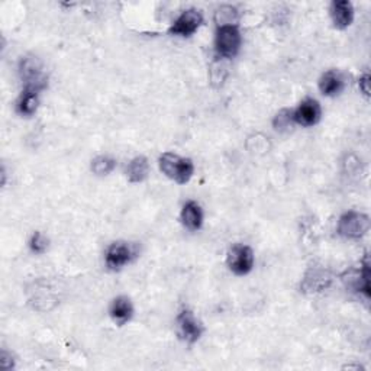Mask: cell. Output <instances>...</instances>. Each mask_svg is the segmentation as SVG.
Masks as SVG:
<instances>
[{
	"label": "cell",
	"mask_w": 371,
	"mask_h": 371,
	"mask_svg": "<svg viewBox=\"0 0 371 371\" xmlns=\"http://www.w3.org/2000/svg\"><path fill=\"white\" fill-rule=\"evenodd\" d=\"M179 335L184 343L190 345L196 344L203 334V325L200 322L190 309H183L176 318Z\"/></svg>",
	"instance_id": "obj_7"
},
{
	"label": "cell",
	"mask_w": 371,
	"mask_h": 371,
	"mask_svg": "<svg viewBox=\"0 0 371 371\" xmlns=\"http://www.w3.org/2000/svg\"><path fill=\"white\" fill-rule=\"evenodd\" d=\"M19 74L25 89L44 90L46 87V77L44 75L42 66L37 57H25L19 63Z\"/></svg>",
	"instance_id": "obj_8"
},
{
	"label": "cell",
	"mask_w": 371,
	"mask_h": 371,
	"mask_svg": "<svg viewBox=\"0 0 371 371\" xmlns=\"http://www.w3.org/2000/svg\"><path fill=\"white\" fill-rule=\"evenodd\" d=\"M371 221L368 215L357 210H348L339 216L336 232L345 239H360L370 230Z\"/></svg>",
	"instance_id": "obj_3"
},
{
	"label": "cell",
	"mask_w": 371,
	"mask_h": 371,
	"mask_svg": "<svg viewBox=\"0 0 371 371\" xmlns=\"http://www.w3.org/2000/svg\"><path fill=\"white\" fill-rule=\"evenodd\" d=\"M116 168V160L109 156H99L91 161V172L96 176H107Z\"/></svg>",
	"instance_id": "obj_18"
},
{
	"label": "cell",
	"mask_w": 371,
	"mask_h": 371,
	"mask_svg": "<svg viewBox=\"0 0 371 371\" xmlns=\"http://www.w3.org/2000/svg\"><path fill=\"white\" fill-rule=\"evenodd\" d=\"M332 283V275L328 270L322 267H311L309 269L300 283V289L303 293H319L327 290Z\"/></svg>",
	"instance_id": "obj_10"
},
{
	"label": "cell",
	"mask_w": 371,
	"mask_h": 371,
	"mask_svg": "<svg viewBox=\"0 0 371 371\" xmlns=\"http://www.w3.org/2000/svg\"><path fill=\"white\" fill-rule=\"evenodd\" d=\"M254 262H255L254 251L248 245L235 244L232 245L228 251L226 264L235 275L242 277L250 274L254 269Z\"/></svg>",
	"instance_id": "obj_4"
},
{
	"label": "cell",
	"mask_w": 371,
	"mask_h": 371,
	"mask_svg": "<svg viewBox=\"0 0 371 371\" xmlns=\"http://www.w3.org/2000/svg\"><path fill=\"white\" fill-rule=\"evenodd\" d=\"M180 221L183 226L189 230H199L203 225V210L194 200H189L183 205Z\"/></svg>",
	"instance_id": "obj_13"
},
{
	"label": "cell",
	"mask_w": 371,
	"mask_h": 371,
	"mask_svg": "<svg viewBox=\"0 0 371 371\" xmlns=\"http://www.w3.org/2000/svg\"><path fill=\"white\" fill-rule=\"evenodd\" d=\"M136 251L132 244L127 241H116L112 242L105 253V262L106 267L112 271H119L135 258Z\"/></svg>",
	"instance_id": "obj_5"
},
{
	"label": "cell",
	"mask_w": 371,
	"mask_h": 371,
	"mask_svg": "<svg viewBox=\"0 0 371 371\" xmlns=\"http://www.w3.org/2000/svg\"><path fill=\"white\" fill-rule=\"evenodd\" d=\"M242 44V37L237 24L234 25H218L215 34V51L219 58H234Z\"/></svg>",
	"instance_id": "obj_2"
},
{
	"label": "cell",
	"mask_w": 371,
	"mask_h": 371,
	"mask_svg": "<svg viewBox=\"0 0 371 371\" xmlns=\"http://www.w3.org/2000/svg\"><path fill=\"white\" fill-rule=\"evenodd\" d=\"M329 15L336 29H347L354 21V6L348 0H335L329 6Z\"/></svg>",
	"instance_id": "obj_11"
},
{
	"label": "cell",
	"mask_w": 371,
	"mask_h": 371,
	"mask_svg": "<svg viewBox=\"0 0 371 371\" xmlns=\"http://www.w3.org/2000/svg\"><path fill=\"white\" fill-rule=\"evenodd\" d=\"M203 24V15L197 9H186L181 12L180 17L170 26L168 33L173 37L180 38H190L194 35L199 28Z\"/></svg>",
	"instance_id": "obj_6"
},
{
	"label": "cell",
	"mask_w": 371,
	"mask_h": 371,
	"mask_svg": "<svg viewBox=\"0 0 371 371\" xmlns=\"http://www.w3.org/2000/svg\"><path fill=\"white\" fill-rule=\"evenodd\" d=\"M125 173L129 183L132 184L143 183L147 180L150 174V163L144 156H138L128 163Z\"/></svg>",
	"instance_id": "obj_16"
},
{
	"label": "cell",
	"mask_w": 371,
	"mask_h": 371,
	"mask_svg": "<svg viewBox=\"0 0 371 371\" xmlns=\"http://www.w3.org/2000/svg\"><path fill=\"white\" fill-rule=\"evenodd\" d=\"M29 248L34 254H44L46 248H48V239H46L39 230H37L29 239Z\"/></svg>",
	"instance_id": "obj_19"
},
{
	"label": "cell",
	"mask_w": 371,
	"mask_h": 371,
	"mask_svg": "<svg viewBox=\"0 0 371 371\" xmlns=\"http://www.w3.org/2000/svg\"><path fill=\"white\" fill-rule=\"evenodd\" d=\"M39 93L38 89H24L17 102V112L21 116H34L39 106Z\"/></svg>",
	"instance_id": "obj_15"
},
{
	"label": "cell",
	"mask_w": 371,
	"mask_h": 371,
	"mask_svg": "<svg viewBox=\"0 0 371 371\" xmlns=\"http://www.w3.org/2000/svg\"><path fill=\"white\" fill-rule=\"evenodd\" d=\"M359 87L361 90L363 95L365 98L370 96V74L368 73H364L363 77H360V80H359Z\"/></svg>",
	"instance_id": "obj_21"
},
{
	"label": "cell",
	"mask_w": 371,
	"mask_h": 371,
	"mask_svg": "<svg viewBox=\"0 0 371 371\" xmlns=\"http://www.w3.org/2000/svg\"><path fill=\"white\" fill-rule=\"evenodd\" d=\"M293 115L291 111L289 109H283L282 112H278L273 120V127L278 131H283L286 128H290V125H293Z\"/></svg>",
	"instance_id": "obj_20"
},
{
	"label": "cell",
	"mask_w": 371,
	"mask_h": 371,
	"mask_svg": "<svg viewBox=\"0 0 371 371\" xmlns=\"http://www.w3.org/2000/svg\"><path fill=\"white\" fill-rule=\"evenodd\" d=\"M291 115H293V122L298 123V125L305 127V128H311V127H315L316 123H319L322 118V109L316 99L306 98L299 103V106L295 111H291Z\"/></svg>",
	"instance_id": "obj_9"
},
{
	"label": "cell",
	"mask_w": 371,
	"mask_h": 371,
	"mask_svg": "<svg viewBox=\"0 0 371 371\" xmlns=\"http://www.w3.org/2000/svg\"><path fill=\"white\" fill-rule=\"evenodd\" d=\"M318 86L323 96L334 98V96H338L339 93L344 90L345 83H344V77L341 73L336 70H328L320 75Z\"/></svg>",
	"instance_id": "obj_12"
},
{
	"label": "cell",
	"mask_w": 371,
	"mask_h": 371,
	"mask_svg": "<svg viewBox=\"0 0 371 371\" xmlns=\"http://www.w3.org/2000/svg\"><path fill=\"white\" fill-rule=\"evenodd\" d=\"M352 289L370 299L371 296V286H370V262H368V255L365 254L364 261L361 264L360 273L352 278Z\"/></svg>",
	"instance_id": "obj_17"
},
{
	"label": "cell",
	"mask_w": 371,
	"mask_h": 371,
	"mask_svg": "<svg viewBox=\"0 0 371 371\" xmlns=\"http://www.w3.org/2000/svg\"><path fill=\"white\" fill-rule=\"evenodd\" d=\"M109 315L118 327L127 325L134 316V305L129 298L118 296L112 300L109 307Z\"/></svg>",
	"instance_id": "obj_14"
},
{
	"label": "cell",
	"mask_w": 371,
	"mask_h": 371,
	"mask_svg": "<svg viewBox=\"0 0 371 371\" xmlns=\"http://www.w3.org/2000/svg\"><path fill=\"white\" fill-rule=\"evenodd\" d=\"M161 173L177 184L189 183L194 174V164L190 159L180 157L174 152H164L159 160Z\"/></svg>",
	"instance_id": "obj_1"
}]
</instances>
